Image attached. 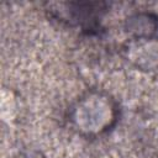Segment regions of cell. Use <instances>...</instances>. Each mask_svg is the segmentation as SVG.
<instances>
[{
	"mask_svg": "<svg viewBox=\"0 0 158 158\" xmlns=\"http://www.w3.org/2000/svg\"><path fill=\"white\" fill-rule=\"evenodd\" d=\"M105 7L104 2H54L48 4L47 11L51 17L60 22L90 31L98 27Z\"/></svg>",
	"mask_w": 158,
	"mask_h": 158,
	"instance_id": "7a4b0ae2",
	"label": "cell"
},
{
	"mask_svg": "<svg viewBox=\"0 0 158 158\" xmlns=\"http://www.w3.org/2000/svg\"><path fill=\"white\" fill-rule=\"evenodd\" d=\"M127 59L138 69H158V38H132L125 47Z\"/></svg>",
	"mask_w": 158,
	"mask_h": 158,
	"instance_id": "3957f363",
	"label": "cell"
},
{
	"mask_svg": "<svg viewBox=\"0 0 158 158\" xmlns=\"http://www.w3.org/2000/svg\"><path fill=\"white\" fill-rule=\"evenodd\" d=\"M125 30L132 38L154 37L158 30V17L151 12H137L127 17Z\"/></svg>",
	"mask_w": 158,
	"mask_h": 158,
	"instance_id": "277c9868",
	"label": "cell"
},
{
	"mask_svg": "<svg viewBox=\"0 0 158 158\" xmlns=\"http://www.w3.org/2000/svg\"><path fill=\"white\" fill-rule=\"evenodd\" d=\"M16 158H46V157L38 151L30 149V151H23V152L19 153V156Z\"/></svg>",
	"mask_w": 158,
	"mask_h": 158,
	"instance_id": "5b68a950",
	"label": "cell"
},
{
	"mask_svg": "<svg viewBox=\"0 0 158 158\" xmlns=\"http://www.w3.org/2000/svg\"><path fill=\"white\" fill-rule=\"evenodd\" d=\"M118 118L116 100L99 90L83 94L70 106L68 120L74 131L85 137H98L115 126Z\"/></svg>",
	"mask_w": 158,
	"mask_h": 158,
	"instance_id": "6da1fadb",
	"label": "cell"
}]
</instances>
